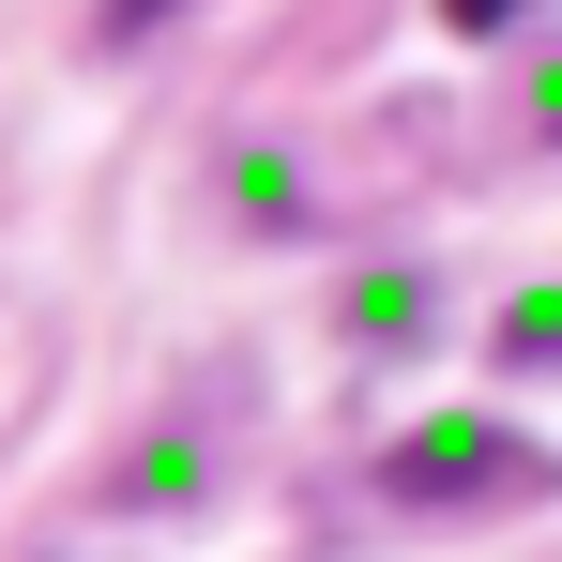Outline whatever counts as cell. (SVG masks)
<instances>
[{
  "mask_svg": "<svg viewBox=\"0 0 562 562\" xmlns=\"http://www.w3.org/2000/svg\"><path fill=\"white\" fill-rule=\"evenodd\" d=\"M183 486H198V441H137L106 471V502H183Z\"/></svg>",
  "mask_w": 562,
  "mask_h": 562,
  "instance_id": "2",
  "label": "cell"
},
{
  "mask_svg": "<svg viewBox=\"0 0 562 562\" xmlns=\"http://www.w3.org/2000/svg\"><path fill=\"white\" fill-rule=\"evenodd\" d=\"M411 304H426L411 274H366V289H350V335H411Z\"/></svg>",
  "mask_w": 562,
  "mask_h": 562,
  "instance_id": "4",
  "label": "cell"
},
{
  "mask_svg": "<svg viewBox=\"0 0 562 562\" xmlns=\"http://www.w3.org/2000/svg\"><path fill=\"white\" fill-rule=\"evenodd\" d=\"M441 15H457V31H517L532 0H441Z\"/></svg>",
  "mask_w": 562,
  "mask_h": 562,
  "instance_id": "6",
  "label": "cell"
},
{
  "mask_svg": "<svg viewBox=\"0 0 562 562\" xmlns=\"http://www.w3.org/2000/svg\"><path fill=\"white\" fill-rule=\"evenodd\" d=\"M366 486L395 502V517H457V502H532V486H548V457H532V441H502L486 411H441V426H411Z\"/></svg>",
  "mask_w": 562,
  "mask_h": 562,
  "instance_id": "1",
  "label": "cell"
},
{
  "mask_svg": "<svg viewBox=\"0 0 562 562\" xmlns=\"http://www.w3.org/2000/svg\"><path fill=\"white\" fill-rule=\"evenodd\" d=\"M168 15H183V0H106V46H153Z\"/></svg>",
  "mask_w": 562,
  "mask_h": 562,
  "instance_id": "5",
  "label": "cell"
},
{
  "mask_svg": "<svg viewBox=\"0 0 562 562\" xmlns=\"http://www.w3.org/2000/svg\"><path fill=\"white\" fill-rule=\"evenodd\" d=\"M502 366H562V289H532V304H502Z\"/></svg>",
  "mask_w": 562,
  "mask_h": 562,
  "instance_id": "3",
  "label": "cell"
}]
</instances>
